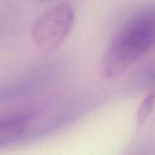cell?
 <instances>
[{"label":"cell","mask_w":155,"mask_h":155,"mask_svg":"<svg viewBox=\"0 0 155 155\" xmlns=\"http://www.w3.org/2000/svg\"><path fill=\"white\" fill-rule=\"evenodd\" d=\"M74 19V10L68 4L57 5L44 12L32 27L36 46L45 54L57 51L70 33Z\"/></svg>","instance_id":"7a4b0ae2"},{"label":"cell","mask_w":155,"mask_h":155,"mask_svg":"<svg viewBox=\"0 0 155 155\" xmlns=\"http://www.w3.org/2000/svg\"><path fill=\"white\" fill-rule=\"evenodd\" d=\"M37 117V110H26L0 118V149L19 139Z\"/></svg>","instance_id":"3957f363"},{"label":"cell","mask_w":155,"mask_h":155,"mask_svg":"<svg viewBox=\"0 0 155 155\" xmlns=\"http://www.w3.org/2000/svg\"><path fill=\"white\" fill-rule=\"evenodd\" d=\"M155 44V5L129 18L108 45L100 63L107 80L125 74Z\"/></svg>","instance_id":"6da1fadb"},{"label":"cell","mask_w":155,"mask_h":155,"mask_svg":"<svg viewBox=\"0 0 155 155\" xmlns=\"http://www.w3.org/2000/svg\"><path fill=\"white\" fill-rule=\"evenodd\" d=\"M40 1H46V0H40Z\"/></svg>","instance_id":"5b68a950"},{"label":"cell","mask_w":155,"mask_h":155,"mask_svg":"<svg viewBox=\"0 0 155 155\" xmlns=\"http://www.w3.org/2000/svg\"><path fill=\"white\" fill-rule=\"evenodd\" d=\"M155 104V94L150 93L143 101L137 114V124L139 127L143 126L148 120L150 114H152Z\"/></svg>","instance_id":"277c9868"}]
</instances>
